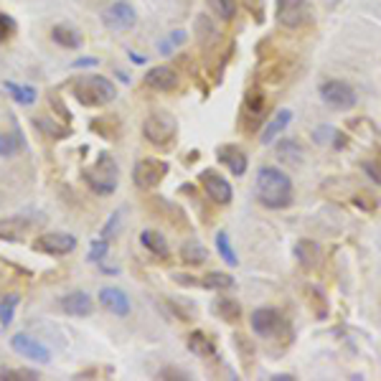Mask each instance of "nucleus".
I'll return each mask as SVG.
<instances>
[{"instance_id": "1", "label": "nucleus", "mask_w": 381, "mask_h": 381, "mask_svg": "<svg viewBox=\"0 0 381 381\" xmlns=\"http://www.w3.org/2000/svg\"><path fill=\"white\" fill-rule=\"evenodd\" d=\"M257 198L265 209H272V211H280V209H288L295 194H292V180L290 176L275 168V165H265L259 168L257 173Z\"/></svg>"}, {"instance_id": "2", "label": "nucleus", "mask_w": 381, "mask_h": 381, "mask_svg": "<svg viewBox=\"0 0 381 381\" xmlns=\"http://www.w3.org/2000/svg\"><path fill=\"white\" fill-rule=\"evenodd\" d=\"M69 86L74 100L84 107H104L117 97V86L107 77H97V74L77 77Z\"/></svg>"}, {"instance_id": "3", "label": "nucleus", "mask_w": 381, "mask_h": 381, "mask_svg": "<svg viewBox=\"0 0 381 381\" xmlns=\"http://www.w3.org/2000/svg\"><path fill=\"white\" fill-rule=\"evenodd\" d=\"M84 180L97 196H112L117 183H120V168H117L115 158L109 153H100L94 165H89L84 171Z\"/></svg>"}, {"instance_id": "4", "label": "nucleus", "mask_w": 381, "mask_h": 381, "mask_svg": "<svg viewBox=\"0 0 381 381\" xmlns=\"http://www.w3.org/2000/svg\"><path fill=\"white\" fill-rule=\"evenodd\" d=\"M142 135H145V140H148L150 145L165 150L171 148L173 140L178 138V122H176V117H173L171 112L158 109V112H150V115L145 117Z\"/></svg>"}, {"instance_id": "5", "label": "nucleus", "mask_w": 381, "mask_h": 381, "mask_svg": "<svg viewBox=\"0 0 381 381\" xmlns=\"http://www.w3.org/2000/svg\"><path fill=\"white\" fill-rule=\"evenodd\" d=\"M267 109V97L259 86H249L247 94H244V102H241V127L247 130L249 135L257 133L259 122L265 117Z\"/></svg>"}, {"instance_id": "6", "label": "nucleus", "mask_w": 381, "mask_h": 381, "mask_svg": "<svg viewBox=\"0 0 381 381\" xmlns=\"http://www.w3.org/2000/svg\"><path fill=\"white\" fill-rule=\"evenodd\" d=\"M320 97L326 102L328 107L333 109H341V112H349V109L356 107V92H353V86L341 82V79H328L320 84Z\"/></svg>"}, {"instance_id": "7", "label": "nucleus", "mask_w": 381, "mask_h": 381, "mask_svg": "<svg viewBox=\"0 0 381 381\" xmlns=\"http://www.w3.org/2000/svg\"><path fill=\"white\" fill-rule=\"evenodd\" d=\"M168 176V163L158 160V158H145L140 163H135L133 168V180L135 186L142 191H153L163 183V178Z\"/></svg>"}, {"instance_id": "8", "label": "nucleus", "mask_w": 381, "mask_h": 381, "mask_svg": "<svg viewBox=\"0 0 381 381\" xmlns=\"http://www.w3.org/2000/svg\"><path fill=\"white\" fill-rule=\"evenodd\" d=\"M31 249L33 252H41V254H48V257H64V254H69V252L77 249V236L64 232H48L36 236Z\"/></svg>"}, {"instance_id": "9", "label": "nucleus", "mask_w": 381, "mask_h": 381, "mask_svg": "<svg viewBox=\"0 0 381 381\" xmlns=\"http://www.w3.org/2000/svg\"><path fill=\"white\" fill-rule=\"evenodd\" d=\"M198 180H201L203 191H206V196H209L214 203H219V206L232 203L234 188H232V183H229V180H226L219 171H214V168H206V171L198 173Z\"/></svg>"}, {"instance_id": "10", "label": "nucleus", "mask_w": 381, "mask_h": 381, "mask_svg": "<svg viewBox=\"0 0 381 381\" xmlns=\"http://www.w3.org/2000/svg\"><path fill=\"white\" fill-rule=\"evenodd\" d=\"M10 349L16 351V353H21V356L31 358V361H39V364H48V361H51V351L28 333L13 335V338H10Z\"/></svg>"}, {"instance_id": "11", "label": "nucleus", "mask_w": 381, "mask_h": 381, "mask_svg": "<svg viewBox=\"0 0 381 381\" xmlns=\"http://www.w3.org/2000/svg\"><path fill=\"white\" fill-rule=\"evenodd\" d=\"M102 21H104V26L112 28V31H127V28L135 26L138 13H135V8L130 3H112L109 8H104Z\"/></svg>"}, {"instance_id": "12", "label": "nucleus", "mask_w": 381, "mask_h": 381, "mask_svg": "<svg viewBox=\"0 0 381 381\" xmlns=\"http://www.w3.org/2000/svg\"><path fill=\"white\" fill-rule=\"evenodd\" d=\"M252 331L259 335V338H272L282 326V315L280 310L275 308H259V310L252 313Z\"/></svg>"}, {"instance_id": "13", "label": "nucleus", "mask_w": 381, "mask_h": 381, "mask_svg": "<svg viewBox=\"0 0 381 381\" xmlns=\"http://www.w3.org/2000/svg\"><path fill=\"white\" fill-rule=\"evenodd\" d=\"M145 84L156 92H176L180 84V74L173 66H153L145 74Z\"/></svg>"}, {"instance_id": "14", "label": "nucleus", "mask_w": 381, "mask_h": 381, "mask_svg": "<svg viewBox=\"0 0 381 381\" xmlns=\"http://www.w3.org/2000/svg\"><path fill=\"white\" fill-rule=\"evenodd\" d=\"M100 303L104 310H109L112 315L117 318H127L130 310H133V305H130V297L124 295L122 290L117 288H102L100 290Z\"/></svg>"}, {"instance_id": "15", "label": "nucleus", "mask_w": 381, "mask_h": 381, "mask_svg": "<svg viewBox=\"0 0 381 381\" xmlns=\"http://www.w3.org/2000/svg\"><path fill=\"white\" fill-rule=\"evenodd\" d=\"M305 16V0H277V21L285 28H297Z\"/></svg>"}, {"instance_id": "16", "label": "nucleus", "mask_w": 381, "mask_h": 381, "mask_svg": "<svg viewBox=\"0 0 381 381\" xmlns=\"http://www.w3.org/2000/svg\"><path fill=\"white\" fill-rule=\"evenodd\" d=\"M216 156L219 160L229 168L232 176H244V173H247V165H249L247 153H244L239 145H221V148L216 150Z\"/></svg>"}, {"instance_id": "17", "label": "nucleus", "mask_w": 381, "mask_h": 381, "mask_svg": "<svg viewBox=\"0 0 381 381\" xmlns=\"http://www.w3.org/2000/svg\"><path fill=\"white\" fill-rule=\"evenodd\" d=\"M62 310L66 315H74V318H84V315H89L94 310V303L86 292L77 290V292H69V295L62 297Z\"/></svg>"}, {"instance_id": "18", "label": "nucleus", "mask_w": 381, "mask_h": 381, "mask_svg": "<svg viewBox=\"0 0 381 381\" xmlns=\"http://www.w3.org/2000/svg\"><path fill=\"white\" fill-rule=\"evenodd\" d=\"M295 257L297 262H300V267L303 270H308V272H313V270H318L320 267V247L315 244L313 239H300L295 244Z\"/></svg>"}, {"instance_id": "19", "label": "nucleus", "mask_w": 381, "mask_h": 381, "mask_svg": "<svg viewBox=\"0 0 381 381\" xmlns=\"http://www.w3.org/2000/svg\"><path fill=\"white\" fill-rule=\"evenodd\" d=\"M290 120H292V112H290V109H280V112L272 117V122H270L265 130H262V135H259V142H262V145H272V142L277 140V135L285 133V127L290 124Z\"/></svg>"}, {"instance_id": "20", "label": "nucleus", "mask_w": 381, "mask_h": 381, "mask_svg": "<svg viewBox=\"0 0 381 381\" xmlns=\"http://www.w3.org/2000/svg\"><path fill=\"white\" fill-rule=\"evenodd\" d=\"M305 303H308V308H310V313L315 315L318 320H326L328 313H331V308H328V297L326 292L320 288H315V285H308L305 288Z\"/></svg>"}, {"instance_id": "21", "label": "nucleus", "mask_w": 381, "mask_h": 381, "mask_svg": "<svg viewBox=\"0 0 381 381\" xmlns=\"http://www.w3.org/2000/svg\"><path fill=\"white\" fill-rule=\"evenodd\" d=\"M196 36H198V46H201L203 51H211V48L216 46L219 33H216V26H214V21H211L209 16L196 18Z\"/></svg>"}, {"instance_id": "22", "label": "nucleus", "mask_w": 381, "mask_h": 381, "mask_svg": "<svg viewBox=\"0 0 381 381\" xmlns=\"http://www.w3.org/2000/svg\"><path fill=\"white\" fill-rule=\"evenodd\" d=\"M188 349H191V353H196V356H201V358L216 356V343H214V338L201 333V331H196V333L188 335Z\"/></svg>"}, {"instance_id": "23", "label": "nucleus", "mask_w": 381, "mask_h": 381, "mask_svg": "<svg viewBox=\"0 0 381 381\" xmlns=\"http://www.w3.org/2000/svg\"><path fill=\"white\" fill-rule=\"evenodd\" d=\"M140 241H142V247L148 249L150 254H156V257L168 259V254H171V249H168V241H165V236H160V234L153 232V229H145V232L140 234Z\"/></svg>"}, {"instance_id": "24", "label": "nucleus", "mask_w": 381, "mask_h": 381, "mask_svg": "<svg viewBox=\"0 0 381 381\" xmlns=\"http://www.w3.org/2000/svg\"><path fill=\"white\" fill-rule=\"evenodd\" d=\"M28 229V221L21 216L13 219H0V239L3 241H18Z\"/></svg>"}, {"instance_id": "25", "label": "nucleus", "mask_w": 381, "mask_h": 381, "mask_svg": "<svg viewBox=\"0 0 381 381\" xmlns=\"http://www.w3.org/2000/svg\"><path fill=\"white\" fill-rule=\"evenodd\" d=\"M180 259H183L186 265H191V267H198V265H203V262L209 259V252H206V247H203L201 241L188 239L186 244L180 247Z\"/></svg>"}, {"instance_id": "26", "label": "nucleus", "mask_w": 381, "mask_h": 381, "mask_svg": "<svg viewBox=\"0 0 381 381\" xmlns=\"http://www.w3.org/2000/svg\"><path fill=\"white\" fill-rule=\"evenodd\" d=\"M51 39L64 48H79L82 46V33L69 28V26H54L51 28Z\"/></svg>"}, {"instance_id": "27", "label": "nucleus", "mask_w": 381, "mask_h": 381, "mask_svg": "<svg viewBox=\"0 0 381 381\" xmlns=\"http://www.w3.org/2000/svg\"><path fill=\"white\" fill-rule=\"evenodd\" d=\"M214 310L219 313V318H224L226 323H239L241 320V305L234 297H219L214 303Z\"/></svg>"}, {"instance_id": "28", "label": "nucleus", "mask_w": 381, "mask_h": 381, "mask_svg": "<svg viewBox=\"0 0 381 381\" xmlns=\"http://www.w3.org/2000/svg\"><path fill=\"white\" fill-rule=\"evenodd\" d=\"M277 158H280L282 163L300 165V160H303V148H300L295 140H282L280 145H277Z\"/></svg>"}, {"instance_id": "29", "label": "nucleus", "mask_w": 381, "mask_h": 381, "mask_svg": "<svg viewBox=\"0 0 381 381\" xmlns=\"http://www.w3.org/2000/svg\"><path fill=\"white\" fill-rule=\"evenodd\" d=\"M18 303H21V297H18L16 292H8L6 297H0V326L3 328H8L10 323H13Z\"/></svg>"}, {"instance_id": "30", "label": "nucleus", "mask_w": 381, "mask_h": 381, "mask_svg": "<svg viewBox=\"0 0 381 381\" xmlns=\"http://www.w3.org/2000/svg\"><path fill=\"white\" fill-rule=\"evenodd\" d=\"M198 285H201V288H209V290H232L234 277L226 272H209L198 280Z\"/></svg>"}, {"instance_id": "31", "label": "nucleus", "mask_w": 381, "mask_h": 381, "mask_svg": "<svg viewBox=\"0 0 381 381\" xmlns=\"http://www.w3.org/2000/svg\"><path fill=\"white\" fill-rule=\"evenodd\" d=\"M216 249H219V257L224 259L229 267H236L239 259H236V252H234L232 241H229V234L226 232H219L216 234Z\"/></svg>"}, {"instance_id": "32", "label": "nucleus", "mask_w": 381, "mask_h": 381, "mask_svg": "<svg viewBox=\"0 0 381 381\" xmlns=\"http://www.w3.org/2000/svg\"><path fill=\"white\" fill-rule=\"evenodd\" d=\"M209 3V8L214 16H219L221 21H234V16H236V0H206Z\"/></svg>"}, {"instance_id": "33", "label": "nucleus", "mask_w": 381, "mask_h": 381, "mask_svg": "<svg viewBox=\"0 0 381 381\" xmlns=\"http://www.w3.org/2000/svg\"><path fill=\"white\" fill-rule=\"evenodd\" d=\"M6 89L10 92V97L18 102V104H33L36 102V89L26 84H16V82H6Z\"/></svg>"}, {"instance_id": "34", "label": "nucleus", "mask_w": 381, "mask_h": 381, "mask_svg": "<svg viewBox=\"0 0 381 381\" xmlns=\"http://www.w3.org/2000/svg\"><path fill=\"white\" fill-rule=\"evenodd\" d=\"M33 124H36L44 135L54 138V140H64V138H69L71 135L69 127H64V124H59V122H51V120H33Z\"/></svg>"}, {"instance_id": "35", "label": "nucleus", "mask_w": 381, "mask_h": 381, "mask_svg": "<svg viewBox=\"0 0 381 381\" xmlns=\"http://www.w3.org/2000/svg\"><path fill=\"white\" fill-rule=\"evenodd\" d=\"M343 133H338L335 127H331V124H323V127H315V133H313V140L315 142H320V145H328V142L333 140V145L335 148H341L343 142V138H341Z\"/></svg>"}, {"instance_id": "36", "label": "nucleus", "mask_w": 381, "mask_h": 381, "mask_svg": "<svg viewBox=\"0 0 381 381\" xmlns=\"http://www.w3.org/2000/svg\"><path fill=\"white\" fill-rule=\"evenodd\" d=\"M0 379L3 381H33L39 379V373L31 369H0Z\"/></svg>"}, {"instance_id": "37", "label": "nucleus", "mask_w": 381, "mask_h": 381, "mask_svg": "<svg viewBox=\"0 0 381 381\" xmlns=\"http://www.w3.org/2000/svg\"><path fill=\"white\" fill-rule=\"evenodd\" d=\"M92 130H97V133H102L104 138H109V140H115V138H120V124L115 122V120H94L92 122Z\"/></svg>"}, {"instance_id": "38", "label": "nucleus", "mask_w": 381, "mask_h": 381, "mask_svg": "<svg viewBox=\"0 0 381 381\" xmlns=\"http://www.w3.org/2000/svg\"><path fill=\"white\" fill-rule=\"evenodd\" d=\"M18 148H21V140H18V135L0 133V156H3V158H10Z\"/></svg>"}, {"instance_id": "39", "label": "nucleus", "mask_w": 381, "mask_h": 381, "mask_svg": "<svg viewBox=\"0 0 381 381\" xmlns=\"http://www.w3.org/2000/svg\"><path fill=\"white\" fill-rule=\"evenodd\" d=\"M16 33V21L8 13H0V44H6Z\"/></svg>"}, {"instance_id": "40", "label": "nucleus", "mask_w": 381, "mask_h": 381, "mask_svg": "<svg viewBox=\"0 0 381 381\" xmlns=\"http://www.w3.org/2000/svg\"><path fill=\"white\" fill-rule=\"evenodd\" d=\"M109 249V241L107 239H100V241H92V249H89V262H102L104 254Z\"/></svg>"}, {"instance_id": "41", "label": "nucleus", "mask_w": 381, "mask_h": 381, "mask_svg": "<svg viewBox=\"0 0 381 381\" xmlns=\"http://www.w3.org/2000/svg\"><path fill=\"white\" fill-rule=\"evenodd\" d=\"M364 173L373 180V183H376V186H381V158H376V160H366Z\"/></svg>"}, {"instance_id": "42", "label": "nucleus", "mask_w": 381, "mask_h": 381, "mask_svg": "<svg viewBox=\"0 0 381 381\" xmlns=\"http://www.w3.org/2000/svg\"><path fill=\"white\" fill-rule=\"evenodd\" d=\"M356 206H358V209L373 211V209H376V196L369 194V191H358V194H356Z\"/></svg>"}, {"instance_id": "43", "label": "nucleus", "mask_w": 381, "mask_h": 381, "mask_svg": "<svg viewBox=\"0 0 381 381\" xmlns=\"http://www.w3.org/2000/svg\"><path fill=\"white\" fill-rule=\"evenodd\" d=\"M117 229H120V211H115V214H112V216H109V221L107 224H104V229H102V239H112V236H115V232Z\"/></svg>"}, {"instance_id": "44", "label": "nucleus", "mask_w": 381, "mask_h": 381, "mask_svg": "<svg viewBox=\"0 0 381 381\" xmlns=\"http://www.w3.org/2000/svg\"><path fill=\"white\" fill-rule=\"evenodd\" d=\"M168 305H171L173 315H178L180 320H194V313L186 310V308H183V305H180V303H173V300H171V303H168Z\"/></svg>"}, {"instance_id": "45", "label": "nucleus", "mask_w": 381, "mask_h": 381, "mask_svg": "<svg viewBox=\"0 0 381 381\" xmlns=\"http://www.w3.org/2000/svg\"><path fill=\"white\" fill-rule=\"evenodd\" d=\"M97 59L94 56H82V59H77V62H71V69H89V66H97Z\"/></svg>"}, {"instance_id": "46", "label": "nucleus", "mask_w": 381, "mask_h": 381, "mask_svg": "<svg viewBox=\"0 0 381 381\" xmlns=\"http://www.w3.org/2000/svg\"><path fill=\"white\" fill-rule=\"evenodd\" d=\"M158 376H160V379H188V373L180 371V369H163Z\"/></svg>"}, {"instance_id": "47", "label": "nucleus", "mask_w": 381, "mask_h": 381, "mask_svg": "<svg viewBox=\"0 0 381 381\" xmlns=\"http://www.w3.org/2000/svg\"><path fill=\"white\" fill-rule=\"evenodd\" d=\"M183 41H186L183 31H173V33H171V44H173V46H178V44H183Z\"/></svg>"}]
</instances>
